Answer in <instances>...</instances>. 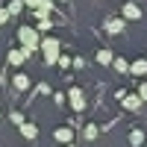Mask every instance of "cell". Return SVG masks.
Listing matches in <instances>:
<instances>
[{"label":"cell","instance_id":"6da1fadb","mask_svg":"<svg viewBox=\"0 0 147 147\" xmlns=\"http://www.w3.org/2000/svg\"><path fill=\"white\" fill-rule=\"evenodd\" d=\"M18 41H21L24 50H27V56H32L35 50H38L41 35H38V30H35V27H21V30H18Z\"/></svg>","mask_w":147,"mask_h":147},{"label":"cell","instance_id":"7a4b0ae2","mask_svg":"<svg viewBox=\"0 0 147 147\" xmlns=\"http://www.w3.org/2000/svg\"><path fill=\"white\" fill-rule=\"evenodd\" d=\"M38 50L44 53V65H56V59H59V38H53V35L41 38L38 41Z\"/></svg>","mask_w":147,"mask_h":147},{"label":"cell","instance_id":"3957f363","mask_svg":"<svg viewBox=\"0 0 147 147\" xmlns=\"http://www.w3.org/2000/svg\"><path fill=\"white\" fill-rule=\"evenodd\" d=\"M68 100H71V109H74V112H82V109H85V94H82L80 85H74V88L68 91Z\"/></svg>","mask_w":147,"mask_h":147},{"label":"cell","instance_id":"277c9868","mask_svg":"<svg viewBox=\"0 0 147 147\" xmlns=\"http://www.w3.org/2000/svg\"><path fill=\"white\" fill-rule=\"evenodd\" d=\"M124 27H127L124 18H106V21H103V30H106L109 35H121V32H124Z\"/></svg>","mask_w":147,"mask_h":147},{"label":"cell","instance_id":"5b68a950","mask_svg":"<svg viewBox=\"0 0 147 147\" xmlns=\"http://www.w3.org/2000/svg\"><path fill=\"white\" fill-rule=\"evenodd\" d=\"M121 18H124V21H138L141 18L138 3H124V6H121Z\"/></svg>","mask_w":147,"mask_h":147},{"label":"cell","instance_id":"8992f818","mask_svg":"<svg viewBox=\"0 0 147 147\" xmlns=\"http://www.w3.org/2000/svg\"><path fill=\"white\" fill-rule=\"evenodd\" d=\"M18 129H21V136L27 138V141H35V138H38V127H35V124H30V121L18 124Z\"/></svg>","mask_w":147,"mask_h":147},{"label":"cell","instance_id":"52a82bcc","mask_svg":"<svg viewBox=\"0 0 147 147\" xmlns=\"http://www.w3.org/2000/svg\"><path fill=\"white\" fill-rule=\"evenodd\" d=\"M53 138H56L59 144H68V141H74V129H71V127H56V129H53Z\"/></svg>","mask_w":147,"mask_h":147},{"label":"cell","instance_id":"ba28073f","mask_svg":"<svg viewBox=\"0 0 147 147\" xmlns=\"http://www.w3.org/2000/svg\"><path fill=\"white\" fill-rule=\"evenodd\" d=\"M121 100H124V109H129V112H138V109H141V103H144L138 94H124Z\"/></svg>","mask_w":147,"mask_h":147},{"label":"cell","instance_id":"9c48e42d","mask_svg":"<svg viewBox=\"0 0 147 147\" xmlns=\"http://www.w3.org/2000/svg\"><path fill=\"white\" fill-rule=\"evenodd\" d=\"M27 62V50H24V47H15V50H9V65H24Z\"/></svg>","mask_w":147,"mask_h":147},{"label":"cell","instance_id":"30bf717a","mask_svg":"<svg viewBox=\"0 0 147 147\" xmlns=\"http://www.w3.org/2000/svg\"><path fill=\"white\" fill-rule=\"evenodd\" d=\"M129 74H132V77H144V74H147V59H136V62H129Z\"/></svg>","mask_w":147,"mask_h":147},{"label":"cell","instance_id":"8fae6325","mask_svg":"<svg viewBox=\"0 0 147 147\" xmlns=\"http://www.w3.org/2000/svg\"><path fill=\"white\" fill-rule=\"evenodd\" d=\"M12 85H15L18 91H27L30 88V77L27 74H15V77H12Z\"/></svg>","mask_w":147,"mask_h":147},{"label":"cell","instance_id":"7c38bea8","mask_svg":"<svg viewBox=\"0 0 147 147\" xmlns=\"http://www.w3.org/2000/svg\"><path fill=\"white\" fill-rule=\"evenodd\" d=\"M112 59H115L112 50H97V65H112Z\"/></svg>","mask_w":147,"mask_h":147},{"label":"cell","instance_id":"4fadbf2b","mask_svg":"<svg viewBox=\"0 0 147 147\" xmlns=\"http://www.w3.org/2000/svg\"><path fill=\"white\" fill-rule=\"evenodd\" d=\"M97 136H100V129H97V124H88V127L82 129V138H85V141H94Z\"/></svg>","mask_w":147,"mask_h":147},{"label":"cell","instance_id":"5bb4252c","mask_svg":"<svg viewBox=\"0 0 147 147\" xmlns=\"http://www.w3.org/2000/svg\"><path fill=\"white\" fill-rule=\"evenodd\" d=\"M129 144H132V147H141V144H144V132H141V129H132V132H129Z\"/></svg>","mask_w":147,"mask_h":147},{"label":"cell","instance_id":"9a60e30c","mask_svg":"<svg viewBox=\"0 0 147 147\" xmlns=\"http://www.w3.org/2000/svg\"><path fill=\"white\" fill-rule=\"evenodd\" d=\"M112 65H115V71H121V74H127V71H129V62H127L124 56H118V59H112Z\"/></svg>","mask_w":147,"mask_h":147},{"label":"cell","instance_id":"2e32d148","mask_svg":"<svg viewBox=\"0 0 147 147\" xmlns=\"http://www.w3.org/2000/svg\"><path fill=\"white\" fill-rule=\"evenodd\" d=\"M50 27H53V21H50V18H38V24H35V30H38V32H47Z\"/></svg>","mask_w":147,"mask_h":147},{"label":"cell","instance_id":"e0dca14e","mask_svg":"<svg viewBox=\"0 0 147 147\" xmlns=\"http://www.w3.org/2000/svg\"><path fill=\"white\" fill-rule=\"evenodd\" d=\"M6 9H9V15H18V12L24 9V0H12V3H9Z\"/></svg>","mask_w":147,"mask_h":147},{"label":"cell","instance_id":"ac0fdd59","mask_svg":"<svg viewBox=\"0 0 147 147\" xmlns=\"http://www.w3.org/2000/svg\"><path fill=\"white\" fill-rule=\"evenodd\" d=\"M9 121H12V124H24V112L12 109V112H9Z\"/></svg>","mask_w":147,"mask_h":147},{"label":"cell","instance_id":"d6986e66","mask_svg":"<svg viewBox=\"0 0 147 147\" xmlns=\"http://www.w3.org/2000/svg\"><path fill=\"white\" fill-rule=\"evenodd\" d=\"M56 65L62 68V71H65V68H71V56H62V53H59V59H56Z\"/></svg>","mask_w":147,"mask_h":147},{"label":"cell","instance_id":"ffe728a7","mask_svg":"<svg viewBox=\"0 0 147 147\" xmlns=\"http://www.w3.org/2000/svg\"><path fill=\"white\" fill-rule=\"evenodd\" d=\"M138 97L147 103V82H141V85H138Z\"/></svg>","mask_w":147,"mask_h":147},{"label":"cell","instance_id":"44dd1931","mask_svg":"<svg viewBox=\"0 0 147 147\" xmlns=\"http://www.w3.org/2000/svg\"><path fill=\"white\" fill-rule=\"evenodd\" d=\"M9 18H12V15H9V9H0V27H3V24H6Z\"/></svg>","mask_w":147,"mask_h":147},{"label":"cell","instance_id":"7402d4cb","mask_svg":"<svg viewBox=\"0 0 147 147\" xmlns=\"http://www.w3.org/2000/svg\"><path fill=\"white\" fill-rule=\"evenodd\" d=\"M24 6H30V9H38V6H41V0H24Z\"/></svg>","mask_w":147,"mask_h":147},{"label":"cell","instance_id":"603a6c76","mask_svg":"<svg viewBox=\"0 0 147 147\" xmlns=\"http://www.w3.org/2000/svg\"><path fill=\"white\" fill-rule=\"evenodd\" d=\"M65 147H74V144H71V141H68V144H65Z\"/></svg>","mask_w":147,"mask_h":147}]
</instances>
